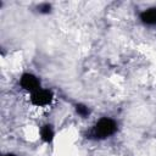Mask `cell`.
<instances>
[{"label":"cell","mask_w":156,"mask_h":156,"mask_svg":"<svg viewBox=\"0 0 156 156\" xmlns=\"http://www.w3.org/2000/svg\"><path fill=\"white\" fill-rule=\"evenodd\" d=\"M117 130V124L112 118L102 117L93 127V135L98 139H105Z\"/></svg>","instance_id":"6da1fadb"},{"label":"cell","mask_w":156,"mask_h":156,"mask_svg":"<svg viewBox=\"0 0 156 156\" xmlns=\"http://www.w3.org/2000/svg\"><path fill=\"white\" fill-rule=\"evenodd\" d=\"M52 93L49 89H38L37 91L30 94V101L34 106L37 107H45L48 105H50V102L52 101Z\"/></svg>","instance_id":"7a4b0ae2"},{"label":"cell","mask_w":156,"mask_h":156,"mask_svg":"<svg viewBox=\"0 0 156 156\" xmlns=\"http://www.w3.org/2000/svg\"><path fill=\"white\" fill-rule=\"evenodd\" d=\"M20 84H21V87L24 90L29 91L30 94L34 93V91H37L38 89H40V82L38 79V77H35L32 73H24V74H22L21 79H20Z\"/></svg>","instance_id":"3957f363"},{"label":"cell","mask_w":156,"mask_h":156,"mask_svg":"<svg viewBox=\"0 0 156 156\" xmlns=\"http://www.w3.org/2000/svg\"><path fill=\"white\" fill-rule=\"evenodd\" d=\"M140 18L146 24H155L156 23V7L147 9L145 11H143L140 15Z\"/></svg>","instance_id":"277c9868"},{"label":"cell","mask_w":156,"mask_h":156,"mask_svg":"<svg viewBox=\"0 0 156 156\" xmlns=\"http://www.w3.org/2000/svg\"><path fill=\"white\" fill-rule=\"evenodd\" d=\"M40 135H41V139L46 143H50L52 139H54V130L50 126H44L41 129H40Z\"/></svg>","instance_id":"5b68a950"},{"label":"cell","mask_w":156,"mask_h":156,"mask_svg":"<svg viewBox=\"0 0 156 156\" xmlns=\"http://www.w3.org/2000/svg\"><path fill=\"white\" fill-rule=\"evenodd\" d=\"M76 110H77V112H78L80 116H83V117H85V116L89 115V108H88L85 105H77V106H76Z\"/></svg>","instance_id":"8992f818"}]
</instances>
